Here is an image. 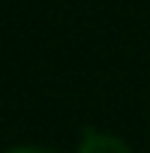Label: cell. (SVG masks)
Masks as SVG:
<instances>
[{"label":"cell","instance_id":"obj_1","mask_svg":"<svg viewBox=\"0 0 150 153\" xmlns=\"http://www.w3.org/2000/svg\"><path fill=\"white\" fill-rule=\"evenodd\" d=\"M78 153H132V148L115 134H105V132H97V129H83Z\"/></svg>","mask_w":150,"mask_h":153},{"label":"cell","instance_id":"obj_2","mask_svg":"<svg viewBox=\"0 0 150 153\" xmlns=\"http://www.w3.org/2000/svg\"><path fill=\"white\" fill-rule=\"evenodd\" d=\"M5 153H59V151L43 148V145H16V148H11V151H5Z\"/></svg>","mask_w":150,"mask_h":153}]
</instances>
